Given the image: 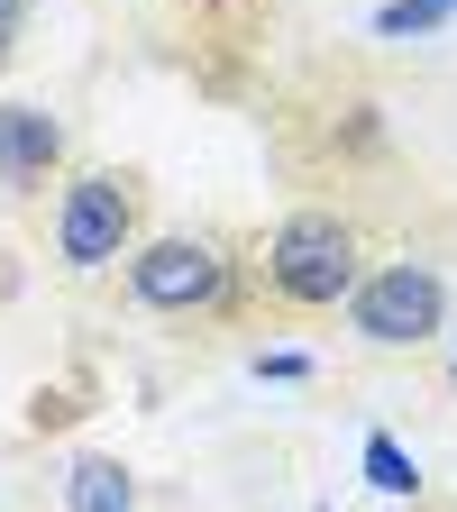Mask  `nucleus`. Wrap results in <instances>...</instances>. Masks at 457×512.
I'll return each instance as SVG.
<instances>
[{
  "label": "nucleus",
  "instance_id": "nucleus-6",
  "mask_svg": "<svg viewBox=\"0 0 457 512\" xmlns=\"http://www.w3.org/2000/svg\"><path fill=\"white\" fill-rule=\"evenodd\" d=\"M64 503H74V512H128V503H138V485H128L110 458H83L74 476H64Z\"/></svg>",
  "mask_w": 457,
  "mask_h": 512
},
{
  "label": "nucleus",
  "instance_id": "nucleus-2",
  "mask_svg": "<svg viewBox=\"0 0 457 512\" xmlns=\"http://www.w3.org/2000/svg\"><path fill=\"white\" fill-rule=\"evenodd\" d=\"M348 311H357V330L375 348H421L439 320H448V284L430 266H384V275H366L348 293Z\"/></svg>",
  "mask_w": 457,
  "mask_h": 512
},
{
  "label": "nucleus",
  "instance_id": "nucleus-3",
  "mask_svg": "<svg viewBox=\"0 0 457 512\" xmlns=\"http://www.w3.org/2000/svg\"><path fill=\"white\" fill-rule=\"evenodd\" d=\"M128 284H138V302H156V311H202V302H220V256L202 247V238H156V247H138L128 256Z\"/></svg>",
  "mask_w": 457,
  "mask_h": 512
},
{
  "label": "nucleus",
  "instance_id": "nucleus-9",
  "mask_svg": "<svg viewBox=\"0 0 457 512\" xmlns=\"http://www.w3.org/2000/svg\"><path fill=\"white\" fill-rule=\"evenodd\" d=\"M19 37V0H0V46H10Z\"/></svg>",
  "mask_w": 457,
  "mask_h": 512
},
{
  "label": "nucleus",
  "instance_id": "nucleus-8",
  "mask_svg": "<svg viewBox=\"0 0 457 512\" xmlns=\"http://www.w3.org/2000/svg\"><path fill=\"white\" fill-rule=\"evenodd\" d=\"M448 10H457V0H384V10H375V28H384V37H430Z\"/></svg>",
  "mask_w": 457,
  "mask_h": 512
},
{
  "label": "nucleus",
  "instance_id": "nucleus-5",
  "mask_svg": "<svg viewBox=\"0 0 457 512\" xmlns=\"http://www.w3.org/2000/svg\"><path fill=\"white\" fill-rule=\"evenodd\" d=\"M55 147H64V128H55L46 110L0 101V183H37V174L55 165Z\"/></svg>",
  "mask_w": 457,
  "mask_h": 512
},
{
  "label": "nucleus",
  "instance_id": "nucleus-1",
  "mask_svg": "<svg viewBox=\"0 0 457 512\" xmlns=\"http://www.w3.org/2000/svg\"><path fill=\"white\" fill-rule=\"evenodd\" d=\"M275 284L293 302H339V293H357V238L330 211H293L275 229Z\"/></svg>",
  "mask_w": 457,
  "mask_h": 512
},
{
  "label": "nucleus",
  "instance_id": "nucleus-7",
  "mask_svg": "<svg viewBox=\"0 0 457 512\" xmlns=\"http://www.w3.org/2000/svg\"><path fill=\"white\" fill-rule=\"evenodd\" d=\"M366 485L375 494H421V467H412V448L394 430H366Z\"/></svg>",
  "mask_w": 457,
  "mask_h": 512
},
{
  "label": "nucleus",
  "instance_id": "nucleus-10",
  "mask_svg": "<svg viewBox=\"0 0 457 512\" xmlns=\"http://www.w3.org/2000/svg\"><path fill=\"white\" fill-rule=\"evenodd\" d=\"M448 375H457V348H448Z\"/></svg>",
  "mask_w": 457,
  "mask_h": 512
},
{
  "label": "nucleus",
  "instance_id": "nucleus-4",
  "mask_svg": "<svg viewBox=\"0 0 457 512\" xmlns=\"http://www.w3.org/2000/svg\"><path fill=\"white\" fill-rule=\"evenodd\" d=\"M55 247H64V266H110V256L128 247V192H119V174H83L74 192H64Z\"/></svg>",
  "mask_w": 457,
  "mask_h": 512
}]
</instances>
